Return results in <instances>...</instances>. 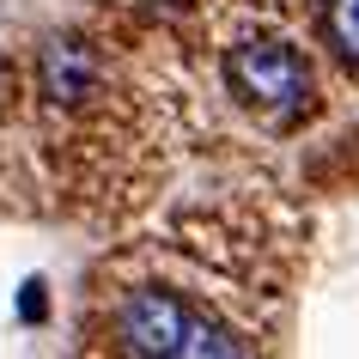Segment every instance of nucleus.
I'll return each mask as SVG.
<instances>
[{"label":"nucleus","instance_id":"39448f33","mask_svg":"<svg viewBox=\"0 0 359 359\" xmlns=\"http://www.w3.org/2000/svg\"><path fill=\"white\" fill-rule=\"evenodd\" d=\"M25 317H43V286H25Z\"/></svg>","mask_w":359,"mask_h":359},{"label":"nucleus","instance_id":"f257e3e1","mask_svg":"<svg viewBox=\"0 0 359 359\" xmlns=\"http://www.w3.org/2000/svg\"><path fill=\"white\" fill-rule=\"evenodd\" d=\"M116 335L128 353H158V359H226V353H244V341L231 335L226 323L189 311L183 299L170 292H134L122 311H116Z\"/></svg>","mask_w":359,"mask_h":359},{"label":"nucleus","instance_id":"f03ea898","mask_svg":"<svg viewBox=\"0 0 359 359\" xmlns=\"http://www.w3.org/2000/svg\"><path fill=\"white\" fill-rule=\"evenodd\" d=\"M226 79L231 92L244 97L250 110H268V116H286L299 110L304 97H311V67L292 43H238L226 55Z\"/></svg>","mask_w":359,"mask_h":359},{"label":"nucleus","instance_id":"20e7f679","mask_svg":"<svg viewBox=\"0 0 359 359\" xmlns=\"http://www.w3.org/2000/svg\"><path fill=\"white\" fill-rule=\"evenodd\" d=\"M329 43L359 67V0H329Z\"/></svg>","mask_w":359,"mask_h":359},{"label":"nucleus","instance_id":"7ed1b4c3","mask_svg":"<svg viewBox=\"0 0 359 359\" xmlns=\"http://www.w3.org/2000/svg\"><path fill=\"white\" fill-rule=\"evenodd\" d=\"M37 74H43V92L55 97V104H79V97H86V86L97 79V61H92V49H86V43L55 37L49 49H43Z\"/></svg>","mask_w":359,"mask_h":359}]
</instances>
